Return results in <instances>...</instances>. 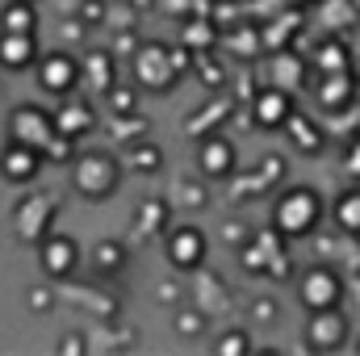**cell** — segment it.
Here are the masks:
<instances>
[{
  "instance_id": "obj_5",
  "label": "cell",
  "mask_w": 360,
  "mask_h": 356,
  "mask_svg": "<svg viewBox=\"0 0 360 356\" xmlns=\"http://www.w3.org/2000/svg\"><path fill=\"white\" fill-rule=\"evenodd\" d=\"M184 51H168V46H160V42H151L143 55H139V63H134V76H139V84H147V89L164 92L172 80H176V72L184 68Z\"/></svg>"
},
{
  "instance_id": "obj_10",
  "label": "cell",
  "mask_w": 360,
  "mask_h": 356,
  "mask_svg": "<svg viewBox=\"0 0 360 356\" xmlns=\"http://www.w3.org/2000/svg\"><path fill=\"white\" fill-rule=\"evenodd\" d=\"M0 68H8V72L38 68V42H34V34L4 30V34H0Z\"/></svg>"
},
{
  "instance_id": "obj_8",
  "label": "cell",
  "mask_w": 360,
  "mask_h": 356,
  "mask_svg": "<svg viewBox=\"0 0 360 356\" xmlns=\"http://www.w3.org/2000/svg\"><path fill=\"white\" fill-rule=\"evenodd\" d=\"M289 117H293V96H289V89H264L256 96V105H252V122L260 130H285Z\"/></svg>"
},
{
  "instance_id": "obj_21",
  "label": "cell",
  "mask_w": 360,
  "mask_h": 356,
  "mask_svg": "<svg viewBox=\"0 0 360 356\" xmlns=\"http://www.w3.org/2000/svg\"><path fill=\"white\" fill-rule=\"evenodd\" d=\"M96 260H101V268H122V248L117 243H101L96 248Z\"/></svg>"
},
{
  "instance_id": "obj_22",
  "label": "cell",
  "mask_w": 360,
  "mask_h": 356,
  "mask_svg": "<svg viewBox=\"0 0 360 356\" xmlns=\"http://www.w3.org/2000/svg\"><path fill=\"white\" fill-rule=\"evenodd\" d=\"M248 348H252V344H248V336H231V340H222V344H218V352H222V356L248 352Z\"/></svg>"
},
{
  "instance_id": "obj_17",
  "label": "cell",
  "mask_w": 360,
  "mask_h": 356,
  "mask_svg": "<svg viewBox=\"0 0 360 356\" xmlns=\"http://www.w3.org/2000/svg\"><path fill=\"white\" fill-rule=\"evenodd\" d=\"M348 63H352V55H348V46H344L340 38H331V42H323V46L314 51V68H319L323 76H331V72H348Z\"/></svg>"
},
{
  "instance_id": "obj_20",
  "label": "cell",
  "mask_w": 360,
  "mask_h": 356,
  "mask_svg": "<svg viewBox=\"0 0 360 356\" xmlns=\"http://www.w3.org/2000/svg\"><path fill=\"white\" fill-rule=\"evenodd\" d=\"M130 168L155 172V168H160V147H134V151H130Z\"/></svg>"
},
{
  "instance_id": "obj_16",
  "label": "cell",
  "mask_w": 360,
  "mask_h": 356,
  "mask_svg": "<svg viewBox=\"0 0 360 356\" xmlns=\"http://www.w3.org/2000/svg\"><path fill=\"white\" fill-rule=\"evenodd\" d=\"M0 25H4V30H17V34H34V30H38L34 0H8L4 13H0Z\"/></svg>"
},
{
  "instance_id": "obj_15",
  "label": "cell",
  "mask_w": 360,
  "mask_h": 356,
  "mask_svg": "<svg viewBox=\"0 0 360 356\" xmlns=\"http://www.w3.org/2000/svg\"><path fill=\"white\" fill-rule=\"evenodd\" d=\"M55 122H59V134L80 139V134H89V130H92V122H96V117H92V109L84 105V101H68V105H63V113H59Z\"/></svg>"
},
{
  "instance_id": "obj_23",
  "label": "cell",
  "mask_w": 360,
  "mask_h": 356,
  "mask_svg": "<svg viewBox=\"0 0 360 356\" xmlns=\"http://www.w3.org/2000/svg\"><path fill=\"white\" fill-rule=\"evenodd\" d=\"M30 298H34V310H42V306H46V302H51V293H42V289H34V293H30Z\"/></svg>"
},
{
  "instance_id": "obj_14",
  "label": "cell",
  "mask_w": 360,
  "mask_h": 356,
  "mask_svg": "<svg viewBox=\"0 0 360 356\" xmlns=\"http://www.w3.org/2000/svg\"><path fill=\"white\" fill-rule=\"evenodd\" d=\"M356 92L360 89L348 72H331V76H323V84H319V101H323L327 109H344V105L356 101Z\"/></svg>"
},
{
  "instance_id": "obj_4",
  "label": "cell",
  "mask_w": 360,
  "mask_h": 356,
  "mask_svg": "<svg viewBox=\"0 0 360 356\" xmlns=\"http://www.w3.org/2000/svg\"><path fill=\"white\" fill-rule=\"evenodd\" d=\"M297 298L306 310H331L344 302V276L327 265H314L302 272V285H297Z\"/></svg>"
},
{
  "instance_id": "obj_18",
  "label": "cell",
  "mask_w": 360,
  "mask_h": 356,
  "mask_svg": "<svg viewBox=\"0 0 360 356\" xmlns=\"http://www.w3.org/2000/svg\"><path fill=\"white\" fill-rule=\"evenodd\" d=\"M335 222H340V231L360 235V189H348V193L335 201Z\"/></svg>"
},
{
  "instance_id": "obj_9",
  "label": "cell",
  "mask_w": 360,
  "mask_h": 356,
  "mask_svg": "<svg viewBox=\"0 0 360 356\" xmlns=\"http://www.w3.org/2000/svg\"><path fill=\"white\" fill-rule=\"evenodd\" d=\"M38 168H42V151L8 139V147L0 151V177L13 180V184H25V180L38 177Z\"/></svg>"
},
{
  "instance_id": "obj_3",
  "label": "cell",
  "mask_w": 360,
  "mask_h": 356,
  "mask_svg": "<svg viewBox=\"0 0 360 356\" xmlns=\"http://www.w3.org/2000/svg\"><path fill=\"white\" fill-rule=\"evenodd\" d=\"M72 184L80 189V197L101 201L105 193L117 189V160L105 155V151H89V155L72 160Z\"/></svg>"
},
{
  "instance_id": "obj_19",
  "label": "cell",
  "mask_w": 360,
  "mask_h": 356,
  "mask_svg": "<svg viewBox=\"0 0 360 356\" xmlns=\"http://www.w3.org/2000/svg\"><path fill=\"white\" fill-rule=\"evenodd\" d=\"M289 134H293V143L302 147V151H319L323 147V134H319V126H310L306 117H289Z\"/></svg>"
},
{
  "instance_id": "obj_1",
  "label": "cell",
  "mask_w": 360,
  "mask_h": 356,
  "mask_svg": "<svg viewBox=\"0 0 360 356\" xmlns=\"http://www.w3.org/2000/svg\"><path fill=\"white\" fill-rule=\"evenodd\" d=\"M319 218H323V201H319L314 189H302V184L289 189V193H281V201L272 205V222H276V231L289 235V239L310 235V231L319 227Z\"/></svg>"
},
{
  "instance_id": "obj_7",
  "label": "cell",
  "mask_w": 360,
  "mask_h": 356,
  "mask_svg": "<svg viewBox=\"0 0 360 356\" xmlns=\"http://www.w3.org/2000/svg\"><path fill=\"white\" fill-rule=\"evenodd\" d=\"M306 340H310V348H319V352H335V348L348 340V319L340 314V306H331V310H310Z\"/></svg>"
},
{
  "instance_id": "obj_6",
  "label": "cell",
  "mask_w": 360,
  "mask_h": 356,
  "mask_svg": "<svg viewBox=\"0 0 360 356\" xmlns=\"http://www.w3.org/2000/svg\"><path fill=\"white\" fill-rule=\"evenodd\" d=\"M80 84V63L63 51H51L46 59H38V89L51 96H68Z\"/></svg>"
},
{
  "instance_id": "obj_11",
  "label": "cell",
  "mask_w": 360,
  "mask_h": 356,
  "mask_svg": "<svg viewBox=\"0 0 360 356\" xmlns=\"http://www.w3.org/2000/svg\"><path fill=\"white\" fill-rule=\"evenodd\" d=\"M168 260L176 268H197L205 260V235L197 227H176L168 235Z\"/></svg>"
},
{
  "instance_id": "obj_25",
  "label": "cell",
  "mask_w": 360,
  "mask_h": 356,
  "mask_svg": "<svg viewBox=\"0 0 360 356\" xmlns=\"http://www.w3.org/2000/svg\"><path fill=\"white\" fill-rule=\"evenodd\" d=\"M293 4H319V0H293Z\"/></svg>"
},
{
  "instance_id": "obj_13",
  "label": "cell",
  "mask_w": 360,
  "mask_h": 356,
  "mask_svg": "<svg viewBox=\"0 0 360 356\" xmlns=\"http://www.w3.org/2000/svg\"><path fill=\"white\" fill-rule=\"evenodd\" d=\"M201 172L205 177H231L235 172V147L222 134H214V139L201 143Z\"/></svg>"
},
{
  "instance_id": "obj_2",
  "label": "cell",
  "mask_w": 360,
  "mask_h": 356,
  "mask_svg": "<svg viewBox=\"0 0 360 356\" xmlns=\"http://www.w3.org/2000/svg\"><path fill=\"white\" fill-rule=\"evenodd\" d=\"M8 139L25 143V147H38V151H51L55 139H59V122L38 105H17L8 113Z\"/></svg>"
},
{
  "instance_id": "obj_12",
  "label": "cell",
  "mask_w": 360,
  "mask_h": 356,
  "mask_svg": "<svg viewBox=\"0 0 360 356\" xmlns=\"http://www.w3.org/2000/svg\"><path fill=\"white\" fill-rule=\"evenodd\" d=\"M38 256H42V268L51 276H68L76 268V260H80V252H76V243L68 235H46L42 248H38Z\"/></svg>"
},
{
  "instance_id": "obj_24",
  "label": "cell",
  "mask_w": 360,
  "mask_h": 356,
  "mask_svg": "<svg viewBox=\"0 0 360 356\" xmlns=\"http://www.w3.org/2000/svg\"><path fill=\"white\" fill-rule=\"evenodd\" d=\"M352 172H356V177H360V151H356V160H352Z\"/></svg>"
}]
</instances>
